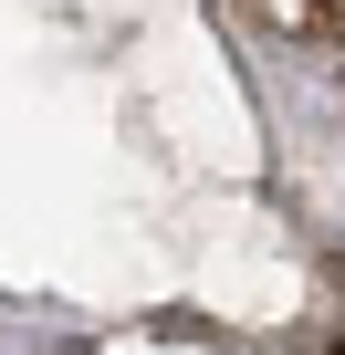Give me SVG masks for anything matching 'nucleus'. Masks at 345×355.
I'll use <instances>...</instances> for the list:
<instances>
[{"instance_id": "f257e3e1", "label": "nucleus", "mask_w": 345, "mask_h": 355, "mask_svg": "<svg viewBox=\"0 0 345 355\" xmlns=\"http://www.w3.org/2000/svg\"><path fill=\"white\" fill-rule=\"evenodd\" d=\"M335 355H345V345H335Z\"/></svg>"}]
</instances>
